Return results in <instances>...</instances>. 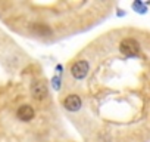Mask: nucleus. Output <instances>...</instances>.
I'll use <instances>...</instances> for the list:
<instances>
[{"instance_id":"obj_3","label":"nucleus","mask_w":150,"mask_h":142,"mask_svg":"<svg viewBox=\"0 0 150 142\" xmlns=\"http://www.w3.org/2000/svg\"><path fill=\"white\" fill-rule=\"evenodd\" d=\"M49 95V89H47V85L41 80L38 82H34L31 85V96L35 99V101H43L46 99Z\"/></svg>"},{"instance_id":"obj_10","label":"nucleus","mask_w":150,"mask_h":142,"mask_svg":"<svg viewBox=\"0 0 150 142\" xmlns=\"http://www.w3.org/2000/svg\"><path fill=\"white\" fill-rule=\"evenodd\" d=\"M118 15H119V16H124V15H125V12H124V11H121V9H119V11H118Z\"/></svg>"},{"instance_id":"obj_6","label":"nucleus","mask_w":150,"mask_h":142,"mask_svg":"<svg viewBox=\"0 0 150 142\" xmlns=\"http://www.w3.org/2000/svg\"><path fill=\"white\" fill-rule=\"evenodd\" d=\"M31 30L34 31V34H37V36H50L52 34V30H50V27L49 25H46V24H40V22H37V24H34L33 27H31Z\"/></svg>"},{"instance_id":"obj_5","label":"nucleus","mask_w":150,"mask_h":142,"mask_svg":"<svg viewBox=\"0 0 150 142\" xmlns=\"http://www.w3.org/2000/svg\"><path fill=\"white\" fill-rule=\"evenodd\" d=\"M16 117L21 121H31L35 117V111L31 105H21L16 111Z\"/></svg>"},{"instance_id":"obj_7","label":"nucleus","mask_w":150,"mask_h":142,"mask_svg":"<svg viewBox=\"0 0 150 142\" xmlns=\"http://www.w3.org/2000/svg\"><path fill=\"white\" fill-rule=\"evenodd\" d=\"M132 9H134L137 14H141V15H144V14L147 12V6H146V3L140 2V0H135V2L132 3Z\"/></svg>"},{"instance_id":"obj_1","label":"nucleus","mask_w":150,"mask_h":142,"mask_svg":"<svg viewBox=\"0 0 150 142\" xmlns=\"http://www.w3.org/2000/svg\"><path fill=\"white\" fill-rule=\"evenodd\" d=\"M119 50L125 56H137L140 53V43L135 39H124L119 43Z\"/></svg>"},{"instance_id":"obj_8","label":"nucleus","mask_w":150,"mask_h":142,"mask_svg":"<svg viewBox=\"0 0 150 142\" xmlns=\"http://www.w3.org/2000/svg\"><path fill=\"white\" fill-rule=\"evenodd\" d=\"M52 87H53L54 90H60V87H62V80H60V76H54V77L52 79Z\"/></svg>"},{"instance_id":"obj_9","label":"nucleus","mask_w":150,"mask_h":142,"mask_svg":"<svg viewBox=\"0 0 150 142\" xmlns=\"http://www.w3.org/2000/svg\"><path fill=\"white\" fill-rule=\"evenodd\" d=\"M56 71L60 74V73H62V65H57V67H56Z\"/></svg>"},{"instance_id":"obj_2","label":"nucleus","mask_w":150,"mask_h":142,"mask_svg":"<svg viewBox=\"0 0 150 142\" xmlns=\"http://www.w3.org/2000/svg\"><path fill=\"white\" fill-rule=\"evenodd\" d=\"M88 71H90V65H88V62L84 61V59L74 62L72 67H71V74H72L74 79H77V80L86 79L87 74H88Z\"/></svg>"},{"instance_id":"obj_4","label":"nucleus","mask_w":150,"mask_h":142,"mask_svg":"<svg viewBox=\"0 0 150 142\" xmlns=\"http://www.w3.org/2000/svg\"><path fill=\"white\" fill-rule=\"evenodd\" d=\"M62 105H63L65 110H68V111H71V113H77V111L81 110L83 101H81V98H80L78 95L72 93V95H68V96L63 99Z\"/></svg>"}]
</instances>
